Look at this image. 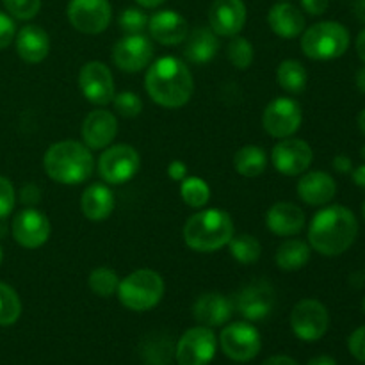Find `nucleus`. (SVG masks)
<instances>
[{"mask_svg": "<svg viewBox=\"0 0 365 365\" xmlns=\"http://www.w3.org/2000/svg\"><path fill=\"white\" fill-rule=\"evenodd\" d=\"M145 89L150 98L166 109H178L191 100L195 78L187 64L178 57L166 56L152 61L145 75Z\"/></svg>", "mask_w": 365, "mask_h": 365, "instance_id": "1", "label": "nucleus"}, {"mask_svg": "<svg viewBox=\"0 0 365 365\" xmlns=\"http://www.w3.org/2000/svg\"><path fill=\"white\" fill-rule=\"evenodd\" d=\"M359 235V221L351 209L328 205L312 217L309 227V245L323 257H339L348 252Z\"/></svg>", "mask_w": 365, "mask_h": 365, "instance_id": "2", "label": "nucleus"}, {"mask_svg": "<svg viewBox=\"0 0 365 365\" xmlns=\"http://www.w3.org/2000/svg\"><path fill=\"white\" fill-rule=\"evenodd\" d=\"M43 168L50 180L63 185H78L91 177L96 164L93 150L84 143L64 139L48 146L43 157Z\"/></svg>", "mask_w": 365, "mask_h": 365, "instance_id": "3", "label": "nucleus"}, {"mask_svg": "<svg viewBox=\"0 0 365 365\" xmlns=\"http://www.w3.org/2000/svg\"><path fill=\"white\" fill-rule=\"evenodd\" d=\"M234 221L223 209H205L192 214L184 225V242L200 253H212L225 248L234 237Z\"/></svg>", "mask_w": 365, "mask_h": 365, "instance_id": "4", "label": "nucleus"}, {"mask_svg": "<svg viewBox=\"0 0 365 365\" xmlns=\"http://www.w3.org/2000/svg\"><path fill=\"white\" fill-rule=\"evenodd\" d=\"M164 291L166 285L157 271L138 269L121 278L116 294L125 309L132 312H148L159 305Z\"/></svg>", "mask_w": 365, "mask_h": 365, "instance_id": "5", "label": "nucleus"}, {"mask_svg": "<svg viewBox=\"0 0 365 365\" xmlns=\"http://www.w3.org/2000/svg\"><path fill=\"white\" fill-rule=\"evenodd\" d=\"M349 31L339 21H317L302 34V50L309 59L331 61L349 48Z\"/></svg>", "mask_w": 365, "mask_h": 365, "instance_id": "6", "label": "nucleus"}, {"mask_svg": "<svg viewBox=\"0 0 365 365\" xmlns=\"http://www.w3.org/2000/svg\"><path fill=\"white\" fill-rule=\"evenodd\" d=\"M141 168V155L130 145H110L102 150L96 163L100 178L107 185H121L130 182Z\"/></svg>", "mask_w": 365, "mask_h": 365, "instance_id": "7", "label": "nucleus"}, {"mask_svg": "<svg viewBox=\"0 0 365 365\" xmlns=\"http://www.w3.org/2000/svg\"><path fill=\"white\" fill-rule=\"evenodd\" d=\"M220 346L232 362L246 364L255 359L262 348L259 330L250 321H235L227 324L220 334Z\"/></svg>", "mask_w": 365, "mask_h": 365, "instance_id": "8", "label": "nucleus"}, {"mask_svg": "<svg viewBox=\"0 0 365 365\" xmlns=\"http://www.w3.org/2000/svg\"><path fill=\"white\" fill-rule=\"evenodd\" d=\"M217 351V339L212 328H189L175 346V360L178 365H209Z\"/></svg>", "mask_w": 365, "mask_h": 365, "instance_id": "9", "label": "nucleus"}, {"mask_svg": "<svg viewBox=\"0 0 365 365\" xmlns=\"http://www.w3.org/2000/svg\"><path fill=\"white\" fill-rule=\"evenodd\" d=\"M302 106L289 96H278L271 100L262 113V128L274 139L294 135L302 127Z\"/></svg>", "mask_w": 365, "mask_h": 365, "instance_id": "10", "label": "nucleus"}, {"mask_svg": "<svg viewBox=\"0 0 365 365\" xmlns=\"http://www.w3.org/2000/svg\"><path fill=\"white\" fill-rule=\"evenodd\" d=\"M330 327L327 307L312 298L302 299L291 312L292 334L305 342H316L324 337Z\"/></svg>", "mask_w": 365, "mask_h": 365, "instance_id": "11", "label": "nucleus"}, {"mask_svg": "<svg viewBox=\"0 0 365 365\" xmlns=\"http://www.w3.org/2000/svg\"><path fill=\"white\" fill-rule=\"evenodd\" d=\"M68 20L82 34H102L113 20L109 0H70L66 7Z\"/></svg>", "mask_w": 365, "mask_h": 365, "instance_id": "12", "label": "nucleus"}, {"mask_svg": "<svg viewBox=\"0 0 365 365\" xmlns=\"http://www.w3.org/2000/svg\"><path fill=\"white\" fill-rule=\"evenodd\" d=\"M155 46L146 34H125L113 48V61L125 73H139L153 61Z\"/></svg>", "mask_w": 365, "mask_h": 365, "instance_id": "13", "label": "nucleus"}, {"mask_svg": "<svg viewBox=\"0 0 365 365\" xmlns=\"http://www.w3.org/2000/svg\"><path fill=\"white\" fill-rule=\"evenodd\" d=\"M78 89L93 106H107L116 95L113 71L102 61H89L78 71Z\"/></svg>", "mask_w": 365, "mask_h": 365, "instance_id": "14", "label": "nucleus"}, {"mask_svg": "<svg viewBox=\"0 0 365 365\" xmlns=\"http://www.w3.org/2000/svg\"><path fill=\"white\" fill-rule=\"evenodd\" d=\"M312 146L298 138L280 139L271 150V163L278 173L285 177H298L312 166Z\"/></svg>", "mask_w": 365, "mask_h": 365, "instance_id": "15", "label": "nucleus"}, {"mask_svg": "<svg viewBox=\"0 0 365 365\" xmlns=\"http://www.w3.org/2000/svg\"><path fill=\"white\" fill-rule=\"evenodd\" d=\"M274 289L269 282H252L245 285L234 296V310H237L246 321H264L273 314L274 309Z\"/></svg>", "mask_w": 365, "mask_h": 365, "instance_id": "16", "label": "nucleus"}, {"mask_svg": "<svg viewBox=\"0 0 365 365\" xmlns=\"http://www.w3.org/2000/svg\"><path fill=\"white\" fill-rule=\"evenodd\" d=\"M13 239L27 250L41 248L52 234V225L48 216L36 207H25L24 210L14 216L11 225Z\"/></svg>", "mask_w": 365, "mask_h": 365, "instance_id": "17", "label": "nucleus"}, {"mask_svg": "<svg viewBox=\"0 0 365 365\" xmlns=\"http://www.w3.org/2000/svg\"><path fill=\"white\" fill-rule=\"evenodd\" d=\"M246 16L242 0H214L209 7V27L220 38H234L245 29Z\"/></svg>", "mask_w": 365, "mask_h": 365, "instance_id": "18", "label": "nucleus"}, {"mask_svg": "<svg viewBox=\"0 0 365 365\" xmlns=\"http://www.w3.org/2000/svg\"><path fill=\"white\" fill-rule=\"evenodd\" d=\"M118 135V120L107 109H95L84 118L81 127L82 143L89 150H106Z\"/></svg>", "mask_w": 365, "mask_h": 365, "instance_id": "19", "label": "nucleus"}, {"mask_svg": "<svg viewBox=\"0 0 365 365\" xmlns=\"http://www.w3.org/2000/svg\"><path fill=\"white\" fill-rule=\"evenodd\" d=\"M148 32L153 41L164 46H177L187 38L189 24L177 11L163 9L148 18Z\"/></svg>", "mask_w": 365, "mask_h": 365, "instance_id": "20", "label": "nucleus"}, {"mask_svg": "<svg viewBox=\"0 0 365 365\" xmlns=\"http://www.w3.org/2000/svg\"><path fill=\"white\" fill-rule=\"evenodd\" d=\"M296 192L307 205L323 207L335 198L337 184L327 171H305L298 180Z\"/></svg>", "mask_w": 365, "mask_h": 365, "instance_id": "21", "label": "nucleus"}, {"mask_svg": "<svg viewBox=\"0 0 365 365\" xmlns=\"http://www.w3.org/2000/svg\"><path fill=\"white\" fill-rule=\"evenodd\" d=\"M307 216L302 207L291 202H278L267 210L266 227L278 237H296L305 228Z\"/></svg>", "mask_w": 365, "mask_h": 365, "instance_id": "22", "label": "nucleus"}, {"mask_svg": "<svg viewBox=\"0 0 365 365\" xmlns=\"http://www.w3.org/2000/svg\"><path fill=\"white\" fill-rule=\"evenodd\" d=\"M232 314H234V303L221 292H205L198 296L192 305V317L207 328L223 327L230 321Z\"/></svg>", "mask_w": 365, "mask_h": 365, "instance_id": "23", "label": "nucleus"}, {"mask_svg": "<svg viewBox=\"0 0 365 365\" xmlns=\"http://www.w3.org/2000/svg\"><path fill=\"white\" fill-rule=\"evenodd\" d=\"M267 24H269L271 31L282 39L298 38L307 29L305 14L302 13V9L285 0H280L271 7L267 13Z\"/></svg>", "mask_w": 365, "mask_h": 365, "instance_id": "24", "label": "nucleus"}, {"mask_svg": "<svg viewBox=\"0 0 365 365\" xmlns=\"http://www.w3.org/2000/svg\"><path fill=\"white\" fill-rule=\"evenodd\" d=\"M14 46L21 61L38 64L50 53V36L39 25H24L14 36Z\"/></svg>", "mask_w": 365, "mask_h": 365, "instance_id": "25", "label": "nucleus"}, {"mask_svg": "<svg viewBox=\"0 0 365 365\" xmlns=\"http://www.w3.org/2000/svg\"><path fill=\"white\" fill-rule=\"evenodd\" d=\"M184 56L195 64H205L220 52V36L210 27H196L185 38Z\"/></svg>", "mask_w": 365, "mask_h": 365, "instance_id": "26", "label": "nucleus"}, {"mask_svg": "<svg viewBox=\"0 0 365 365\" xmlns=\"http://www.w3.org/2000/svg\"><path fill=\"white\" fill-rule=\"evenodd\" d=\"M81 210L89 221H106L114 210V192L100 182L88 185L81 196Z\"/></svg>", "mask_w": 365, "mask_h": 365, "instance_id": "27", "label": "nucleus"}, {"mask_svg": "<svg viewBox=\"0 0 365 365\" xmlns=\"http://www.w3.org/2000/svg\"><path fill=\"white\" fill-rule=\"evenodd\" d=\"M310 255H312V248L307 241L302 239L287 237L274 253V262L277 267L287 273H294V271L303 269L309 264Z\"/></svg>", "mask_w": 365, "mask_h": 365, "instance_id": "28", "label": "nucleus"}, {"mask_svg": "<svg viewBox=\"0 0 365 365\" xmlns=\"http://www.w3.org/2000/svg\"><path fill=\"white\" fill-rule=\"evenodd\" d=\"M234 168L239 175L246 178L259 177L267 168V152L259 145L242 146L235 152Z\"/></svg>", "mask_w": 365, "mask_h": 365, "instance_id": "29", "label": "nucleus"}, {"mask_svg": "<svg viewBox=\"0 0 365 365\" xmlns=\"http://www.w3.org/2000/svg\"><path fill=\"white\" fill-rule=\"evenodd\" d=\"M277 82L289 95H299L309 84V73L299 61L285 59L277 68Z\"/></svg>", "mask_w": 365, "mask_h": 365, "instance_id": "30", "label": "nucleus"}, {"mask_svg": "<svg viewBox=\"0 0 365 365\" xmlns=\"http://www.w3.org/2000/svg\"><path fill=\"white\" fill-rule=\"evenodd\" d=\"M228 250H230V255L234 257L235 262L245 264V266H250V264H255L257 260L262 255V245L259 242V239L255 235L250 234H239L228 241Z\"/></svg>", "mask_w": 365, "mask_h": 365, "instance_id": "31", "label": "nucleus"}, {"mask_svg": "<svg viewBox=\"0 0 365 365\" xmlns=\"http://www.w3.org/2000/svg\"><path fill=\"white\" fill-rule=\"evenodd\" d=\"M182 202L191 209H203L210 200V187L203 178L185 177L180 182Z\"/></svg>", "mask_w": 365, "mask_h": 365, "instance_id": "32", "label": "nucleus"}, {"mask_svg": "<svg viewBox=\"0 0 365 365\" xmlns=\"http://www.w3.org/2000/svg\"><path fill=\"white\" fill-rule=\"evenodd\" d=\"M120 280L121 278L118 277L116 271L107 266H100L89 273L88 285L93 294L100 296V298H110V296L118 292Z\"/></svg>", "mask_w": 365, "mask_h": 365, "instance_id": "33", "label": "nucleus"}, {"mask_svg": "<svg viewBox=\"0 0 365 365\" xmlns=\"http://www.w3.org/2000/svg\"><path fill=\"white\" fill-rule=\"evenodd\" d=\"M21 316V299L11 285L0 282V327H11Z\"/></svg>", "mask_w": 365, "mask_h": 365, "instance_id": "34", "label": "nucleus"}, {"mask_svg": "<svg viewBox=\"0 0 365 365\" xmlns=\"http://www.w3.org/2000/svg\"><path fill=\"white\" fill-rule=\"evenodd\" d=\"M227 56L232 66L237 68V70H248L255 59V50L248 39L237 34L230 38V43L227 46Z\"/></svg>", "mask_w": 365, "mask_h": 365, "instance_id": "35", "label": "nucleus"}, {"mask_svg": "<svg viewBox=\"0 0 365 365\" xmlns=\"http://www.w3.org/2000/svg\"><path fill=\"white\" fill-rule=\"evenodd\" d=\"M148 18L150 16H146L145 11L139 7H127L121 11L118 24L125 34H143L145 29H148Z\"/></svg>", "mask_w": 365, "mask_h": 365, "instance_id": "36", "label": "nucleus"}, {"mask_svg": "<svg viewBox=\"0 0 365 365\" xmlns=\"http://www.w3.org/2000/svg\"><path fill=\"white\" fill-rule=\"evenodd\" d=\"M114 110L123 118H135L143 110V100L134 91H121L114 95L113 102Z\"/></svg>", "mask_w": 365, "mask_h": 365, "instance_id": "37", "label": "nucleus"}, {"mask_svg": "<svg viewBox=\"0 0 365 365\" xmlns=\"http://www.w3.org/2000/svg\"><path fill=\"white\" fill-rule=\"evenodd\" d=\"M9 16L16 20H32L41 9V0H2Z\"/></svg>", "mask_w": 365, "mask_h": 365, "instance_id": "38", "label": "nucleus"}, {"mask_svg": "<svg viewBox=\"0 0 365 365\" xmlns=\"http://www.w3.org/2000/svg\"><path fill=\"white\" fill-rule=\"evenodd\" d=\"M14 203H16V192H14L13 184L9 178L0 175V220L13 212Z\"/></svg>", "mask_w": 365, "mask_h": 365, "instance_id": "39", "label": "nucleus"}, {"mask_svg": "<svg viewBox=\"0 0 365 365\" xmlns=\"http://www.w3.org/2000/svg\"><path fill=\"white\" fill-rule=\"evenodd\" d=\"M14 36H16V25H14V20L9 14L0 11V50L7 48V46L14 41Z\"/></svg>", "mask_w": 365, "mask_h": 365, "instance_id": "40", "label": "nucleus"}, {"mask_svg": "<svg viewBox=\"0 0 365 365\" xmlns=\"http://www.w3.org/2000/svg\"><path fill=\"white\" fill-rule=\"evenodd\" d=\"M348 348L349 353H351L359 362L365 364V327L356 328V330L349 335Z\"/></svg>", "mask_w": 365, "mask_h": 365, "instance_id": "41", "label": "nucleus"}, {"mask_svg": "<svg viewBox=\"0 0 365 365\" xmlns=\"http://www.w3.org/2000/svg\"><path fill=\"white\" fill-rule=\"evenodd\" d=\"M328 6H330V0H302L303 11L312 16H321L327 13Z\"/></svg>", "mask_w": 365, "mask_h": 365, "instance_id": "42", "label": "nucleus"}, {"mask_svg": "<svg viewBox=\"0 0 365 365\" xmlns=\"http://www.w3.org/2000/svg\"><path fill=\"white\" fill-rule=\"evenodd\" d=\"M168 177L175 182H182L187 177V166L182 160H171L168 166Z\"/></svg>", "mask_w": 365, "mask_h": 365, "instance_id": "43", "label": "nucleus"}, {"mask_svg": "<svg viewBox=\"0 0 365 365\" xmlns=\"http://www.w3.org/2000/svg\"><path fill=\"white\" fill-rule=\"evenodd\" d=\"M331 164H334V170L339 171V173H342V175L351 173L353 171V160L349 159L348 155H337Z\"/></svg>", "mask_w": 365, "mask_h": 365, "instance_id": "44", "label": "nucleus"}, {"mask_svg": "<svg viewBox=\"0 0 365 365\" xmlns=\"http://www.w3.org/2000/svg\"><path fill=\"white\" fill-rule=\"evenodd\" d=\"M262 365H299V364L287 355H274V356H269L267 360H264Z\"/></svg>", "mask_w": 365, "mask_h": 365, "instance_id": "45", "label": "nucleus"}, {"mask_svg": "<svg viewBox=\"0 0 365 365\" xmlns=\"http://www.w3.org/2000/svg\"><path fill=\"white\" fill-rule=\"evenodd\" d=\"M353 175V182H355L359 187H364L365 189V164H362V166L355 168V170L351 171Z\"/></svg>", "mask_w": 365, "mask_h": 365, "instance_id": "46", "label": "nucleus"}, {"mask_svg": "<svg viewBox=\"0 0 365 365\" xmlns=\"http://www.w3.org/2000/svg\"><path fill=\"white\" fill-rule=\"evenodd\" d=\"M356 53H359V57L362 59V63L365 64V29L362 32H360L359 36H356Z\"/></svg>", "mask_w": 365, "mask_h": 365, "instance_id": "47", "label": "nucleus"}, {"mask_svg": "<svg viewBox=\"0 0 365 365\" xmlns=\"http://www.w3.org/2000/svg\"><path fill=\"white\" fill-rule=\"evenodd\" d=\"M307 365H337V362H335V359H331V356L319 355V356H314L312 360H309V364Z\"/></svg>", "mask_w": 365, "mask_h": 365, "instance_id": "48", "label": "nucleus"}, {"mask_svg": "<svg viewBox=\"0 0 365 365\" xmlns=\"http://www.w3.org/2000/svg\"><path fill=\"white\" fill-rule=\"evenodd\" d=\"M353 13H355V16L360 21L365 24V0H355V4H353Z\"/></svg>", "mask_w": 365, "mask_h": 365, "instance_id": "49", "label": "nucleus"}, {"mask_svg": "<svg viewBox=\"0 0 365 365\" xmlns=\"http://www.w3.org/2000/svg\"><path fill=\"white\" fill-rule=\"evenodd\" d=\"M164 2H166V0H135V4H138L139 7H143V9H155V7L163 6Z\"/></svg>", "mask_w": 365, "mask_h": 365, "instance_id": "50", "label": "nucleus"}, {"mask_svg": "<svg viewBox=\"0 0 365 365\" xmlns=\"http://www.w3.org/2000/svg\"><path fill=\"white\" fill-rule=\"evenodd\" d=\"M356 88L362 93H365V66L356 71Z\"/></svg>", "mask_w": 365, "mask_h": 365, "instance_id": "51", "label": "nucleus"}, {"mask_svg": "<svg viewBox=\"0 0 365 365\" xmlns=\"http://www.w3.org/2000/svg\"><path fill=\"white\" fill-rule=\"evenodd\" d=\"M359 128H360V132L365 135V109L360 110V114H359Z\"/></svg>", "mask_w": 365, "mask_h": 365, "instance_id": "52", "label": "nucleus"}, {"mask_svg": "<svg viewBox=\"0 0 365 365\" xmlns=\"http://www.w3.org/2000/svg\"><path fill=\"white\" fill-rule=\"evenodd\" d=\"M360 155H362V159L365 160V146H364V148H362V150H360Z\"/></svg>", "mask_w": 365, "mask_h": 365, "instance_id": "53", "label": "nucleus"}, {"mask_svg": "<svg viewBox=\"0 0 365 365\" xmlns=\"http://www.w3.org/2000/svg\"><path fill=\"white\" fill-rule=\"evenodd\" d=\"M2 257H4V253H2V246H0V264H2Z\"/></svg>", "mask_w": 365, "mask_h": 365, "instance_id": "54", "label": "nucleus"}, {"mask_svg": "<svg viewBox=\"0 0 365 365\" xmlns=\"http://www.w3.org/2000/svg\"><path fill=\"white\" fill-rule=\"evenodd\" d=\"M362 214H364V220H365V202H364V207H362Z\"/></svg>", "mask_w": 365, "mask_h": 365, "instance_id": "55", "label": "nucleus"}, {"mask_svg": "<svg viewBox=\"0 0 365 365\" xmlns=\"http://www.w3.org/2000/svg\"><path fill=\"white\" fill-rule=\"evenodd\" d=\"M364 312H365V298H364Z\"/></svg>", "mask_w": 365, "mask_h": 365, "instance_id": "56", "label": "nucleus"}, {"mask_svg": "<svg viewBox=\"0 0 365 365\" xmlns=\"http://www.w3.org/2000/svg\"><path fill=\"white\" fill-rule=\"evenodd\" d=\"M159 365H166V364H159Z\"/></svg>", "mask_w": 365, "mask_h": 365, "instance_id": "57", "label": "nucleus"}]
</instances>
